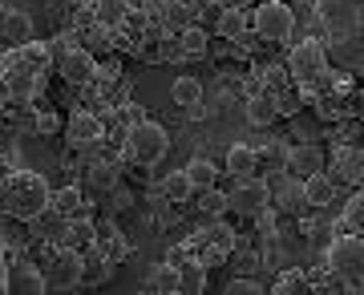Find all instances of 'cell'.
Returning <instances> with one entry per match:
<instances>
[{"label": "cell", "mask_w": 364, "mask_h": 295, "mask_svg": "<svg viewBox=\"0 0 364 295\" xmlns=\"http://www.w3.org/2000/svg\"><path fill=\"white\" fill-rule=\"evenodd\" d=\"M9 263V247H4V239H0V267Z\"/></svg>", "instance_id": "obj_34"}, {"label": "cell", "mask_w": 364, "mask_h": 295, "mask_svg": "<svg viewBox=\"0 0 364 295\" xmlns=\"http://www.w3.org/2000/svg\"><path fill=\"white\" fill-rule=\"evenodd\" d=\"M304 203L308 206H328L332 203V182L324 178V170L312 174V178H304Z\"/></svg>", "instance_id": "obj_18"}, {"label": "cell", "mask_w": 364, "mask_h": 295, "mask_svg": "<svg viewBox=\"0 0 364 295\" xmlns=\"http://www.w3.org/2000/svg\"><path fill=\"white\" fill-rule=\"evenodd\" d=\"M65 141L69 146H93V141H102V122L93 114H73L69 117V126H65Z\"/></svg>", "instance_id": "obj_11"}, {"label": "cell", "mask_w": 364, "mask_h": 295, "mask_svg": "<svg viewBox=\"0 0 364 295\" xmlns=\"http://www.w3.org/2000/svg\"><path fill=\"white\" fill-rule=\"evenodd\" d=\"M61 77L69 81V85H90L93 77H97V61H93L85 49H65V57H61Z\"/></svg>", "instance_id": "obj_7"}, {"label": "cell", "mask_w": 364, "mask_h": 295, "mask_svg": "<svg viewBox=\"0 0 364 295\" xmlns=\"http://www.w3.org/2000/svg\"><path fill=\"white\" fill-rule=\"evenodd\" d=\"M41 129H45V134H53V129H57V117L45 114V117H41Z\"/></svg>", "instance_id": "obj_33"}, {"label": "cell", "mask_w": 364, "mask_h": 295, "mask_svg": "<svg viewBox=\"0 0 364 295\" xmlns=\"http://www.w3.org/2000/svg\"><path fill=\"white\" fill-rule=\"evenodd\" d=\"M53 203H57V210H65V215H73V210L81 206V191H77V186H65V191L57 194Z\"/></svg>", "instance_id": "obj_25"}, {"label": "cell", "mask_w": 364, "mask_h": 295, "mask_svg": "<svg viewBox=\"0 0 364 295\" xmlns=\"http://www.w3.org/2000/svg\"><path fill=\"white\" fill-rule=\"evenodd\" d=\"M4 191H9V210L21 218H37L49 206V191H45V182L37 174H13Z\"/></svg>", "instance_id": "obj_2"}, {"label": "cell", "mask_w": 364, "mask_h": 295, "mask_svg": "<svg viewBox=\"0 0 364 295\" xmlns=\"http://www.w3.org/2000/svg\"><path fill=\"white\" fill-rule=\"evenodd\" d=\"M162 194H166L170 203H186V198L195 194V182H191L186 166H182V170H174V174H166V178H162Z\"/></svg>", "instance_id": "obj_15"}, {"label": "cell", "mask_w": 364, "mask_h": 295, "mask_svg": "<svg viewBox=\"0 0 364 295\" xmlns=\"http://www.w3.org/2000/svg\"><path fill=\"white\" fill-rule=\"evenodd\" d=\"M49 283H45V275H41L37 267H25V275L13 283V291H45Z\"/></svg>", "instance_id": "obj_24"}, {"label": "cell", "mask_w": 364, "mask_h": 295, "mask_svg": "<svg viewBox=\"0 0 364 295\" xmlns=\"http://www.w3.org/2000/svg\"><path fill=\"white\" fill-rule=\"evenodd\" d=\"M243 114H247V122H251V126H272V122H275V114H279V105H275L272 97H251Z\"/></svg>", "instance_id": "obj_19"}, {"label": "cell", "mask_w": 364, "mask_h": 295, "mask_svg": "<svg viewBox=\"0 0 364 295\" xmlns=\"http://www.w3.org/2000/svg\"><path fill=\"white\" fill-rule=\"evenodd\" d=\"M90 178H93V186H114V182H117V170H114V166H93Z\"/></svg>", "instance_id": "obj_29"}, {"label": "cell", "mask_w": 364, "mask_h": 295, "mask_svg": "<svg viewBox=\"0 0 364 295\" xmlns=\"http://www.w3.org/2000/svg\"><path fill=\"white\" fill-rule=\"evenodd\" d=\"M348 222H356V227H364V194H356L348 203Z\"/></svg>", "instance_id": "obj_30"}, {"label": "cell", "mask_w": 364, "mask_h": 295, "mask_svg": "<svg viewBox=\"0 0 364 295\" xmlns=\"http://www.w3.org/2000/svg\"><path fill=\"white\" fill-rule=\"evenodd\" d=\"M227 206H231L235 215L255 218V215L263 210V206H272V194H267V186H263V182L239 178V186H235V191L227 194Z\"/></svg>", "instance_id": "obj_6"}, {"label": "cell", "mask_w": 364, "mask_h": 295, "mask_svg": "<svg viewBox=\"0 0 364 295\" xmlns=\"http://www.w3.org/2000/svg\"><path fill=\"white\" fill-rule=\"evenodd\" d=\"M219 4H235V9H247L251 0H219Z\"/></svg>", "instance_id": "obj_35"}, {"label": "cell", "mask_w": 364, "mask_h": 295, "mask_svg": "<svg viewBox=\"0 0 364 295\" xmlns=\"http://www.w3.org/2000/svg\"><path fill=\"white\" fill-rule=\"evenodd\" d=\"M251 28L263 41H287L291 28H296V13H291V4H284V0H263L259 9L251 13Z\"/></svg>", "instance_id": "obj_3"}, {"label": "cell", "mask_w": 364, "mask_h": 295, "mask_svg": "<svg viewBox=\"0 0 364 295\" xmlns=\"http://www.w3.org/2000/svg\"><path fill=\"white\" fill-rule=\"evenodd\" d=\"M146 287L150 291H162V295H178L186 283H182V271L178 267H170V263H162V267L150 271V279H146Z\"/></svg>", "instance_id": "obj_13"}, {"label": "cell", "mask_w": 364, "mask_h": 295, "mask_svg": "<svg viewBox=\"0 0 364 295\" xmlns=\"http://www.w3.org/2000/svg\"><path fill=\"white\" fill-rule=\"evenodd\" d=\"M170 97H174V105H182L191 117H198L203 109V81L191 77V73H182V77H174V85H170Z\"/></svg>", "instance_id": "obj_10"}, {"label": "cell", "mask_w": 364, "mask_h": 295, "mask_svg": "<svg viewBox=\"0 0 364 295\" xmlns=\"http://www.w3.org/2000/svg\"><path fill=\"white\" fill-rule=\"evenodd\" d=\"M158 16H162V28H191L195 25V16H198V9L191 4V0H162L158 4Z\"/></svg>", "instance_id": "obj_12"}, {"label": "cell", "mask_w": 364, "mask_h": 295, "mask_svg": "<svg viewBox=\"0 0 364 295\" xmlns=\"http://www.w3.org/2000/svg\"><path fill=\"white\" fill-rule=\"evenodd\" d=\"M255 166H259V158H255L251 146H231V150H227V174H235V178H251Z\"/></svg>", "instance_id": "obj_14"}, {"label": "cell", "mask_w": 364, "mask_h": 295, "mask_svg": "<svg viewBox=\"0 0 364 295\" xmlns=\"http://www.w3.org/2000/svg\"><path fill=\"white\" fill-rule=\"evenodd\" d=\"M272 291H279V295H299V291H308V279H304V275H299V271L291 267V271H284V275L275 279Z\"/></svg>", "instance_id": "obj_22"}, {"label": "cell", "mask_w": 364, "mask_h": 295, "mask_svg": "<svg viewBox=\"0 0 364 295\" xmlns=\"http://www.w3.org/2000/svg\"><path fill=\"white\" fill-rule=\"evenodd\" d=\"M170 150V134L158 122H138V126L130 129V138H126V154L138 162V166H154V162H162Z\"/></svg>", "instance_id": "obj_1"}, {"label": "cell", "mask_w": 364, "mask_h": 295, "mask_svg": "<svg viewBox=\"0 0 364 295\" xmlns=\"http://www.w3.org/2000/svg\"><path fill=\"white\" fill-rule=\"evenodd\" d=\"M81 263H85V259H81L73 247H61L57 259H53V267H57V271H53L49 287H77V283H81Z\"/></svg>", "instance_id": "obj_9"}, {"label": "cell", "mask_w": 364, "mask_h": 295, "mask_svg": "<svg viewBox=\"0 0 364 295\" xmlns=\"http://www.w3.org/2000/svg\"><path fill=\"white\" fill-rule=\"evenodd\" d=\"M9 271H13V267H9V263L0 267V295H4V291H13V279H9Z\"/></svg>", "instance_id": "obj_32"}, {"label": "cell", "mask_w": 364, "mask_h": 295, "mask_svg": "<svg viewBox=\"0 0 364 295\" xmlns=\"http://www.w3.org/2000/svg\"><path fill=\"white\" fill-rule=\"evenodd\" d=\"M97 77H102L105 85H114V81H117V61H105V65H97Z\"/></svg>", "instance_id": "obj_31"}, {"label": "cell", "mask_w": 364, "mask_h": 295, "mask_svg": "<svg viewBox=\"0 0 364 295\" xmlns=\"http://www.w3.org/2000/svg\"><path fill=\"white\" fill-rule=\"evenodd\" d=\"M186 174L195 182V191H210V186L219 182V166H215L210 158H191V162H186Z\"/></svg>", "instance_id": "obj_16"}, {"label": "cell", "mask_w": 364, "mask_h": 295, "mask_svg": "<svg viewBox=\"0 0 364 295\" xmlns=\"http://www.w3.org/2000/svg\"><path fill=\"white\" fill-rule=\"evenodd\" d=\"M247 25H251V16L243 13V9H235V4H223V13H219V33L227 41H235L239 33H247Z\"/></svg>", "instance_id": "obj_17"}, {"label": "cell", "mask_w": 364, "mask_h": 295, "mask_svg": "<svg viewBox=\"0 0 364 295\" xmlns=\"http://www.w3.org/2000/svg\"><path fill=\"white\" fill-rule=\"evenodd\" d=\"M287 69H291V77H299V81H316L328 69L324 45H320V41H299L296 49H291V57H287Z\"/></svg>", "instance_id": "obj_5"}, {"label": "cell", "mask_w": 364, "mask_h": 295, "mask_svg": "<svg viewBox=\"0 0 364 295\" xmlns=\"http://www.w3.org/2000/svg\"><path fill=\"white\" fill-rule=\"evenodd\" d=\"M263 291V283L255 279H231L227 283V295H259Z\"/></svg>", "instance_id": "obj_27"}, {"label": "cell", "mask_w": 364, "mask_h": 295, "mask_svg": "<svg viewBox=\"0 0 364 295\" xmlns=\"http://www.w3.org/2000/svg\"><path fill=\"white\" fill-rule=\"evenodd\" d=\"M93 13H97L102 25H117V21H126L130 4H126V0H97V9H93Z\"/></svg>", "instance_id": "obj_21"}, {"label": "cell", "mask_w": 364, "mask_h": 295, "mask_svg": "<svg viewBox=\"0 0 364 295\" xmlns=\"http://www.w3.org/2000/svg\"><path fill=\"white\" fill-rule=\"evenodd\" d=\"M4 25H9V37L13 41H28V21L21 13H9L4 16Z\"/></svg>", "instance_id": "obj_26"}, {"label": "cell", "mask_w": 364, "mask_h": 295, "mask_svg": "<svg viewBox=\"0 0 364 295\" xmlns=\"http://www.w3.org/2000/svg\"><path fill=\"white\" fill-rule=\"evenodd\" d=\"M328 267L336 271L344 283H364V239H356V235H344V239H336V243L328 247Z\"/></svg>", "instance_id": "obj_4"}, {"label": "cell", "mask_w": 364, "mask_h": 295, "mask_svg": "<svg viewBox=\"0 0 364 295\" xmlns=\"http://www.w3.org/2000/svg\"><path fill=\"white\" fill-rule=\"evenodd\" d=\"M284 170L291 178H312V174L324 170V154H320L316 146H291L284 154Z\"/></svg>", "instance_id": "obj_8"}, {"label": "cell", "mask_w": 364, "mask_h": 295, "mask_svg": "<svg viewBox=\"0 0 364 295\" xmlns=\"http://www.w3.org/2000/svg\"><path fill=\"white\" fill-rule=\"evenodd\" d=\"M109 275H114V263H109V259H102V255L81 263V283H105Z\"/></svg>", "instance_id": "obj_20"}, {"label": "cell", "mask_w": 364, "mask_h": 295, "mask_svg": "<svg viewBox=\"0 0 364 295\" xmlns=\"http://www.w3.org/2000/svg\"><path fill=\"white\" fill-rule=\"evenodd\" d=\"M198 194H203V210H207V215H219L223 206H227V198H223L215 186H210V191H198Z\"/></svg>", "instance_id": "obj_28"}, {"label": "cell", "mask_w": 364, "mask_h": 295, "mask_svg": "<svg viewBox=\"0 0 364 295\" xmlns=\"http://www.w3.org/2000/svg\"><path fill=\"white\" fill-rule=\"evenodd\" d=\"M210 45H207V33H198V28H182V53H191V57H203Z\"/></svg>", "instance_id": "obj_23"}]
</instances>
